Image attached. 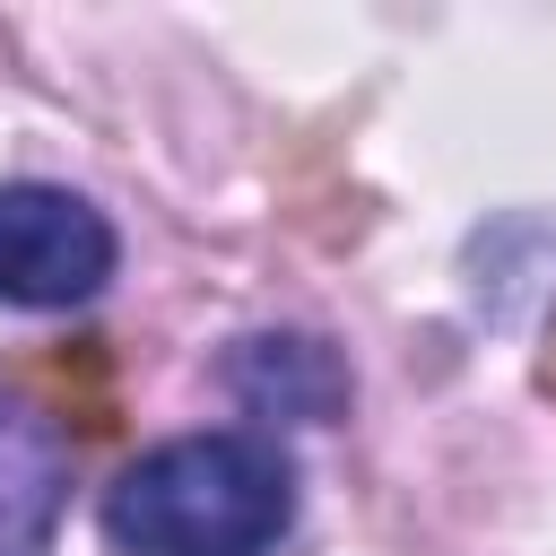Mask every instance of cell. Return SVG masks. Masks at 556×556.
<instances>
[{"instance_id":"cell-1","label":"cell","mask_w":556,"mask_h":556,"mask_svg":"<svg viewBox=\"0 0 556 556\" xmlns=\"http://www.w3.org/2000/svg\"><path fill=\"white\" fill-rule=\"evenodd\" d=\"M287 521L295 478L261 434H182L104 495V539L122 556H269Z\"/></svg>"},{"instance_id":"cell-2","label":"cell","mask_w":556,"mask_h":556,"mask_svg":"<svg viewBox=\"0 0 556 556\" xmlns=\"http://www.w3.org/2000/svg\"><path fill=\"white\" fill-rule=\"evenodd\" d=\"M113 278V226L61 182H0V304H78Z\"/></svg>"},{"instance_id":"cell-3","label":"cell","mask_w":556,"mask_h":556,"mask_svg":"<svg viewBox=\"0 0 556 556\" xmlns=\"http://www.w3.org/2000/svg\"><path fill=\"white\" fill-rule=\"evenodd\" d=\"M70 486V443L43 408L0 400V556H43Z\"/></svg>"},{"instance_id":"cell-4","label":"cell","mask_w":556,"mask_h":556,"mask_svg":"<svg viewBox=\"0 0 556 556\" xmlns=\"http://www.w3.org/2000/svg\"><path fill=\"white\" fill-rule=\"evenodd\" d=\"M252 408H287V417H330L339 408V365L313 339H252L235 365Z\"/></svg>"}]
</instances>
